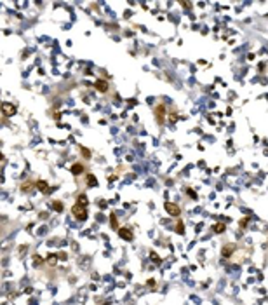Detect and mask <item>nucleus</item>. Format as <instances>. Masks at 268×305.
I'll return each mask as SVG.
<instances>
[{
  "label": "nucleus",
  "instance_id": "1",
  "mask_svg": "<svg viewBox=\"0 0 268 305\" xmlns=\"http://www.w3.org/2000/svg\"><path fill=\"white\" fill-rule=\"evenodd\" d=\"M72 213H73V216H75L77 220H80V222L87 218V197L85 195H78L77 204L72 208Z\"/></svg>",
  "mask_w": 268,
  "mask_h": 305
},
{
  "label": "nucleus",
  "instance_id": "2",
  "mask_svg": "<svg viewBox=\"0 0 268 305\" xmlns=\"http://www.w3.org/2000/svg\"><path fill=\"white\" fill-rule=\"evenodd\" d=\"M16 105H12V103H2V114L7 115V117H12V115L16 114Z\"/></svg>",
  "mask_w": 268,
  "mask_h": 305
},
{
  "label": "nucleus",
  "instance_id": "3",
  "mask_svg": "<svg viewBox=\"0 0 268 305\" xmlns=\"http://www.w3.org/2000/svg\"><path fill=\"white\" fill-rule=\"evenodd\" d=\"M155 117H157L158 124H164V120H166V106H164V105H157V108H155Z\"/></svg>",
  "mask_w": 268,
  "mask_h": 305
},
{
  "label": "nucleus",
  "instance_id": "4",
  "mask_svg": "<svg viewBox=\"0 0 268 305\" xmlns=\"http://www.w3.org/2000/svg\"><path fill=\"white\" fill-rule=\"evenodd\" d=\"M166 211H167L171 216H179V214H181V209H179L178 204H174V202H166Z\"/></svg>",
  "mask_w": 268,
  "mask_h": 305
},
{
  "label": "nucleus",
  "instance_id": "5",
  "mask_svg": "<svg viewBox=\"0 0 268 305\" xmlns=\"http://www.w3.org/2000/svg\"><path fill=\"white\" fill-rule=\"evenodd\" d=\"M118 235H120L124 241H131V239H133V232H131L129 229H125V227H120V229H118Z\"/></svg>",
  "mask_w": 268,
  "mask_h": 305
},
{
  "label": "nucleus",
  "instance_id": "6",
  "mask_svg": "<svg viewBox=\"0 0 268 305\" xmlns=\"http://www.w3.org/2000/svg\"><path fill=\"white\" fill-rule=\"evenodd\" d=\"M94 87L99 91V93H105V91L108 89V82H106V80H103V78H99V80H96V82H94Z\"/></svg>",
  "mask_w": 268,
  "mask_h": 305
},
{
  "label": "nucleus",
  "instance_id": "7",
  "mask_svg": "<svg viewBox=\"0 0 268 305\" xmlns=\"http://www.w3.org/2000/svg\"><path fill=\"white\" fill-rule=\"evenodd\" d=\"M233 251H235V244H226V246L223 248L221 253H223V256H226V258H228V256H231V253H233Z\"/></svg>",
  "mask_w": 268,
  "mask_h": 305
},
{
  "label": "nucleus",
  "instance_id": "8",
  "mask_svg": "<svg viewBox=\"0 0 268 305\" xmlns=\"http://www.w3.org/2000/svg\"><path fill=\"white\" fill-rule=\"evenodd\" d=\"M72 173H73V174H82V173H84V166H82L80 162L73 164V166H72Z\"/></svg>",
  "mask_w": 268,
  "mask_h": 305
},
{
  "label": "nucleus",
  "instance_id": "9",
  "mask_svg": "<svg viewBox=\"0 0 268 305\" xmlns=\"http://www.w3.org/2000/svg\"><path fill=\"white\" fill-rule=\"evenodd\" d=\"M37 188L40 192H45L47 188H49V185H47V181H44V180H40V181H37Z\"/></svg>",
  "mask_w": 268,
  "mask_h": 305
},
{
  "label": "nucleus",
  "instance_id": "10",
  "mask_svg": "<svg viewBox=\"0 0 268 305\" xmlns=\"http://www.w3.org/2000/svg\"><path fill=\"white\" fill-rule=\"evenodd\" d=\"M87 183H89L91 187H96V185H97V180H96L94 174H87Z\"/></svg>",
  "mask_w": 268,
  "mask_h": 305
},
{
  "label": "nucleus",
  "instance_id": "11",
  "mask_svg": "<svg viewBox=\"0 0 268 305\" xmlns=\"http://www.w3.org/2000/svg\"><path fill=\"white\" fill-rule=\"evenodd\" d=\"M110 223H112V229H117V227H118V222H117V216H115L113 213L110 214Z\"/></svg>",
  "mask_w": 268,
  "mask_h": 305
},
{
  "label": "nucleus",
  "instance_id": "12",
  "mask_svg": "<svg viewBox=\"0 0 268 305\" xmlns=\"http://www.w3.org/2000/svg\"><path fill=\"white\" fill-rule=\"evenodd\" d=\"M52 209L61 213V211H63V204H61V202H57V201H54V202H52Z\"/></svg>",
  "mask_w": 268,
  "mask_h": 305
},
{
  "label": "nucleus",
  "instance_id": "13",
  "mask_svg": "<svg viewBox=\"0 0 268 305\" xmlns=\"http://www.w3.org/2000/svg\"><path fill=\"white\" fill-rule=\"evenodd\" d=\"M225 230V223H218V225H214V232L216 234H221Z\"/></svg>",
  "mask_w": 268,
  "mask_h": 305
},
{
  "label": "nucleus",
  "instance_id": "14",
  "mask_svg": "<svg viewBox=\"0 0 268 305\" xmlns=\"http://www.w3.org/2000/svg\"><path fill=\"white\" fill-rule=\"evenodd\" d=\"M150 258H152L153 262H157V263H160V262H162V260H160V256H158V255H155V253H150Z\"/></svg>",
  "mask_w": 268,
  "mask_h": 305
},
{
  "label": "nucleus",
  "instance_id": "15",
  "mask_svg": "<svg viewBox=\"0 0 268 305\" xmlns=\"http://www.w3.org/2000/svg\"><path fill=\"white\" fill-rule=\"evenodd\" d=\"M80 150H82V155H84V157H87V159L91 157V152H89V150H87L85 147H80Z\"/></svg>",
  "mask_w": 268,
  "mask_h": 305
},
{
  "label": "nucleus",
  "instance_id": "16",
  "mask_svg": "<svg viewBox=\"0 0 268 305\" xmlns=\"http://www.w3.org/2000/svg\"><path fill=\"white\" fill-rule=\"evenodd\" d=\"M183 223H181V222H179V223H178V225H176V232H178V234H183Z\"/></svg>",
  "mask_w": 268,
  "mask_h": 305
},
{
  "label": "nucleus",
  "instance_id": "17",
  "mask_svg": "<svg viewBox=\"0 0 268 305\" xmlns=\"http://www.w3.org/2000/svg\"><path fill=\"white\" fill-rule=\"evenodd\" d=\"M188 194H190V197H193V199H195V192L191 190V188H188Z\"/></svg>",
  "mask_w": 268,
  "mask_h": 305
}]
</instances>
